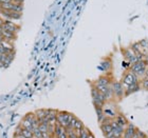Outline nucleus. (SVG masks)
Wrapping results in <instances>:
<instances>
[{
	"label": "nucleus",
	"instance_id": "9d476101",
	"mask_svg": "<svg viewBox=\"0 0 148 138\" xmlns=\"http://www.w3.org/2000/svg\"><path fill=\"white\" fill-rule=\"evenodd\" d=\"M136 126L133 124V123H130L127 126V128L125 129V131H124V134L123 136H122V138H132V136L136 134Z\"/></svg>",
	"mask_w": 148,
	"mask_h": 138
},
{
	"label": "nucleus",
	"instance_id": "4468645a",
	"mask_svg": "<svg viewBox=\"0 0 148 138\" xmlns=\"http://www.w3.org/2000/svg\"><path fill=\"white\" fill-rule=\"evenodd\" d=\"M65 134H67L66 133V128H64V126H59V124L56 123L55 131H54V137H60V136L65 135Z\"/></svg>",
	"mask_w": 148,
	"mask_h": 138
},
{
	"label": "nucleus",
	"instance_id": "7ed1b4c3",
	"mask_svg": "<svg viewBox=\"0 0 148 138\" xmlns=\"http://www.w3.org/2000/svg\"><path fill=\"white\" fill-rule=\"evenodd\" d=\"M91 97H92V102L94 107H104L105 103L107 102V99L102 93L97 91L94 86H91Z\"/></svg>",
	"mask_w": 148,
	"mask_h": 138
},
{
	"label": "nucleus",
	"instance_id": "cd10ccee",
	"mask_svg": "<svg viewBox=\"0 0 148 138\" xmlns=\"http://www.w3.org/2000/svg\"><path fill=\"white\" fill-rule=\"evenodd\" d=\"M50 138H55V137H54V136H51V137H50Z\"/></svg>",
	"mask_w": 148,
	"mask_h": 138
},
{
	"label": "nucleus",
	"instance_id": "1a4fd4ad",
	"mask_svg": "<svg viewBox=\"0 0 148 138\" xmlns=\"http://www.w3.org/2000/svg\"><path fill=\"white\" fill-rule=\"evenodd\" d=\"M2 29H3V30H5V31L13 32V33H16V34H17V32L20 30V27L16 24L15 22L11 21V20H6V19H5L4 24L2 25Z\"/></svg>",
	"mask_w": 148,
	"mask_h": 138
},
{
	"label": "nucleus",
	"instance_id": "f8f14e48",
	"mask_svg": "<svg viewBox=\"0 0 148 138\" xmlns=\"http://www.w3.org/2000/svg\"><path fill=\"white\" fill-rule=\"evenodd\" d=\"M2 37L4 41H9V42L14 43V41L17 39V34H16V33H13V32L2 30Z\"/></svg>",
	"mask_w": 148,
	"mask_h": 138
},
{
	"label": "nucleus",
	"instance_id": "bb28decb",
	"mask_svg": "<svg viewBox=\"0 0 148 138\" xmlns=\"http://www.w3.org/2000/svg\"><path fill=\"white\" fill-rule=\"evenodd\" d=\"M2 27H0V35H2Z\"/></svg>",
	"mask_w": 148,
	"mask_h": 138
},
{
	"label": "nucleus",
	"instance_id": "0eeeda50",
	"mask_svg": "<svg viewBox=\"0 0 148 138\" xmlns=\"http://www.w3.org/2000/svg\"><path fill=\"white\" fill-rule=\"evenodd\" d=\"M0 16H1V17H4L6 20H19V19L22 17V13L0 9Z\"/></svg>",
	"mask_w": 148,
	"mask_h": 138
},
{
	"label": "nucleus",
	"instance_id": "b1692460",
	"mask_svg": "<svg viewBox=\"0 0 148 138\" xmlns=\"http://www.w3.org/2000/svg\"><path fill=\"white\" fill-rule=\"evenodd\" d=\"M4 21H5V19H3L1 16H0V27H2L4 24Z\"/></svg>",
	"mask_w": 148,
	"mask_h": 138
},
{
	"label": "nucleus",
	"instance_id": "a211bd4d",
	"mask_svg": "<svg viewBox=\"0 0 148 138\" xmlns=\"http://www.w3.org/2000/svg\"><path fill=\"white\" fill-rule=\"evenodd\" d=\"M90 133H91L90 132V130L85 126V128L80 131V134H79V136H78V138H88L90 135Z\"/></svg>",
	"mask_w": 148,
	"mask_h": 138
},
{
	"label": "nucleus",
	"instance_id": "f257e3e1",
	"mask_svg": "<svg viewBox=\"0 0 148 138\" xmlns=\"http://www.w3.org/2000/svg\"><path fill=\"white\" fill-rule=\"evenodd\" d=\"M19 126H21V128H23V129L33 131L34 129L38 128V126H39V120L36 118L35 113H28L21 119Z\"/></svg>",
	"mask_w": 148,
	"mask_h": 138
},
{
	"label": "nucleus",
	"instance_id": "f3484780",
	"mask_svg": "<svg viewBox=\"0 0 148 138\" xmlns=\"http://www.w3.org/2000/svg\"><path fill=\"white\" fill-rule=\"evenodd\" d=\"M99 126H101V130H102L104 136L112 132V126H111V123L110 124H101Z\"/></svg>",
	"mask_w": 148,
	"mask_h": 138
},
{
	"label": "nucleus",
	"instance_id": "ddd939ff",
	"mask_svg": "<svg viewBox=\"0 0 148 138\" xmlns=\"http://www.w3.org/2000/svg\"><path fill=\"white\" fill-rule=\"evenodd\" d=\"M114 120L116 121V123L119 124V126H123V128H125V129H126L127 126L129 124V121H128V119L124 116L123 114H117V116L114 118Z\"/></svg>",
	"mask_w": 148,
	"mask_h": 138
},
{
	"label": "nucleus",
	"instance_id": "423d86ee",
	"mask_svg": "<svg viewBox=\"0 0 148 138\" xmlns=\"http://www.w3.org/2000/svg\"><path fill=\"white\" fill-rule=\"evenodd\" d=\"M121 82L123 83V86L126 88V86H130V84L139 82V77L136 76V74H133L132 72L128 71V72H126V73L123 75V77H122V81H121Z\"/></svg>",
	"mask_w": 148,
	"mask_h": 138
},
{
	"label": "nucleus",
	"instance_id": "39448f33",
	"mask_svg": "<svg viewBox=\"0 0 148 138\" xmlns=\"http://www.w3.org/2000/svg\"><path fill=\"white\" fill-rule=\"evenodd\" d=\"M146 70H147V65H146V63L144 62V60L136 61V63H133V65H130V68H129L130 72H132L133 74H136L139 78H141V77L143 78V77L145 76Z\"/></svg>",
	"mask_w": 148,
	"mask_h": 138
},
{
	"label": "nucleus",
	"instance_id": "5701e85b",
	"mask_svg": "<svg viewBox=\"0 0 148 138\" xmlns=\"http://www.w3.org/2000/svg\"><path fill=\"white\" fill-rule=\"evenodd\" d=\"M14 138H27V137H25V136L21 135V134H18V133H15V136H14Z\"/></svg>",
	"mask_w": 148,
	"mask_h": 138
},
{
	"label": "nucleus",
	"instance_id": "412c9836",
	"mask_svg": "<svg viewBox=\"0 0 148 138\" xmlns=\"http://www.w3.org/2000/svg\"><path fill=\"white\" fill-rule=\"evenodd\" d=\"M13 2V0H0V4H4V3Z\"/></svg>",
	"mask_w": 148,
	"mask_h": 138
},
{
	"label": "nucleus",
	"instance_id": "a878e982",
	"mask_svg": "<svg viewBox=\"0 0 148 138\" xmlns=\"http://www.w3.org/2000/svg\"><path fill=\"white\" fill-rule=\"evenodd\" d=\"M88 138H95V136L93 135L92 133H90V135H89V137H88Z\"/></svg>",
	"mask_w": 148,
	"mask_h": 138
},
{
	"label": "nucleus",
	"instance_id": "f03ea898",
	"mask_svg": "<svg viewBox=\"0 0 148 138\" xmlns=\"http://www.w3.org/2000/svg\"><path fill=\"white\" fill-rule=\"evenodd\" d=\"M74 115L72 113H69L67 111H58L56 116V123L64 128H69L71 120L73 119Z\"/></svg>",
	"mask_w": 148,
	"mask_h": 138
},
{
	"label": "nucleus",
	"instance_id": "aec40b11",
	"mask_svg": "<svg viewBox=\"0 0 148 138\" xmlns=\"http://www.w3.org/2000/svg\"><path fill=\"white\" fill-rule=\"evenodd\" d=\"M141 86H142L143 89L146 90V91H148V78H146V77H143L142 79H141Z\"/></svg>",
	"mask_w": 148,
	"mask_h": 138
},
{
	"label": "nucleus",
	"instance_id": "4be33fe9",
	"mask_svg": "<svg viewBox=\"0 0 148 138\" xmlns=\"http://www.w3.org/2000/svg\"><path fill=\"white\" fill-rule=\"evenodd\" d=\"M144 62H145L146 65L148 67V53H146L145 56H144Z\"/></svg>",
	"mask_w": 148,
	"mask_h": 138
},
{
	"label": "nucleus",
	"instance_id": "dca6fc26",
	"mask_svg": "<svg viewBox=\"0 0 148 138\" xmlns=\"http://www.w3.org/2000/svg\"><path fill=\"white\" fill-rule=\"evenodd\" d=\"M35 113V116L38 120H42L43 118H46V115H47V109H38L34 112Z\"/></svg>",
	"mask_w": 148,
	"mask_h": 138
},
{
	"label": "nucleus",
	"instance_id": "9b49d317",
	"mask_svg": "<svg viewBox=\"0 0 148 138\" xmlns=\"http://www.w3.org/2000/svg\"><path fill=\"white\" fill-rule=\"evenodd\" d=\"M140 89H141V83L140 82H136L133 83V84H130V86H126L125 88V97L131 95L133 93L138 92V91H140Z\"/></svg>",
	"mask_w": 148,
	"mask_h": 138
},
{
	"label": "nucleus",
	"instance_id": "2eb2a0df",
	"mask_svg": "<svg viewBox=\"0 0 148 138\" xmlns=\"http://www.w3.org/2000/svg\"><path fill=\"white\" fill-rule=\"evenodd\" d=\"M112 68V63H111V60L110 59H105V60H103L101 62V69L103 71H105V72H109Z\"/></svg>",
	"mask_w": 148,
	"mask_h": 138
},
{
	"label": "nucleus",
	"instance_id": "6ab92c4d",
	"mask_svg": "<svg viewBox=\"0 0 148 138\" xmlns=\"http://www.w3.org/2000/svg\"><path fill=\"white\" fill-rule=\"evenodd\" d=\"M141 44H140V42H136V43H133L132 46H131V48L130 49L132 50V52L136 54V53H139V52H141Z\"/></svg>",
	"mask_w": 148,
	"mask_h": 138
},
{
	"label": "nucleus",
	"instance_id": "20e7f679",
	"mask_svg": "<svg viewBox=\"0 0 148 138\" xmlns=\"http://www.w3.org/2000/svg\"><path fill=\"white\" fill-rule=\"evenodd\" d=\"M111 89L113 92L114 98H116L117 100H122L125 97V86H123V83L117 80H113L111 83Z\"/></svg>",
	"mask_w": 148,
	"mask_h": 138
},
{
	"label": "nucleus",
	"instance_id": "6e6552de",
	"mask_svg": "<svg viewBox=\"0 0 148 138\" xmlns=\"http://www.w3.org/2000/svg\"><path fill=\"white\" fill-rule=\"evenodd\" d=\"M113 80L111 79L108 75H102L101 77L97 78V80H95L93 82V86H110Z\"/></svg>",
	"mask_w": 148,
	"mask_h": 138
},
{
	"label": "nucleus",
	"instance_id": "393cba45",
	"mask_svg": "<svg viewBox=\"0 0 148 138\" xmlns=\"http://www.w3.org/2000/svg\"><path fill=\"white\" fill-rule=\"evenodd\" d=\"M144 77L148 78V67H147V70H146V72H145V76H144Z\"/></svg>",
	"mask_w": 148,
	"mask_h": 138
}]
</instances>
